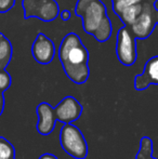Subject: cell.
<instances>
[{
    "label": "cell",
    "mask_w": 158,
    "mask_h": 159,
    "mask_svg": "<svg viewBox=\"0 0 158 159\" xmlns=\"http://www.w3.org/2000/svg\"><path fill=\"white\" fill-rule=\"evenodd\" d=\"M13 47L11 41L0 33V69H6L12 60Z\"/></svg>",
    "instance_id": "obj_11"
},
{
    "label": "cell",
    "mask_w": 158,
    "mask_h": 159,
    "mask_svg": "<svg viewBox=\"0 0 158 159\" xmlns=\"http://www.w3.org/2000/svg\"><path fill=\"white\" fill-rule=\"evenodd\" d=\"M154 147H153V141L148 136H143L140 140L139 152L137 154L135 159H157L153 156Z\"/></svg>",
    "instance_id": "obj_13"
},
{
    "label": "cell",
    "mask_w": 158,
    "mask_h": 159,
    "mask_svg": "<svg viewBox=\"0 0 158 159\" xmlns=\"http://www.w3.org/2000/svg\"><path fill=\"white\" fill-rule=\"evenodd\" d=\"M14 159H15V158H14Z\"/></svg>",
    "instance_id": "obj_22"
},
{
    "label": "cell",
    "mask_w": 158,
    "mask_h": 159,
    "mask_svg": "<svg viewBox=\"0 0 158 159\" xmlns=\"http://www.w3.org/2000/svg\"><path fill=\"white\" fill-rule=\"evenodd\" d=\"M12 79L11 76L6 69H0V91L4 92L11 87Z\"/></svg>",
    "instance_id": "obj_16"
},
{
    "label": "cell",
    "mask_w": 158,
    "mask_h": 159,
    "mask_svg": "<svg viewBox=\"0 0 158 159\" xmlns=\"http://www.w3.org/2000/svg\"><path fill=\"white\" fill-rule=\"evenodd\" d=\"M116 54L124 66H131L137 62V38L126 25L121 26L117 33Z\"/></svg>",
    "instance_id": "obj_5"
},
{
    "label": "cell",
    "mask_w": 158,
    "mask_h": 159,
    "mask_svg": "<svg viewBox=\"0 0 158 159\" xmlns=\"http://www.w3.org/2000/svg\"><path fill=\"white\" fill-rule=\"evenodd\" d=\"M156 24L158 25V9H156Z\"/></svg>",
    "instance_id": "obj_20"
},
{
    "label": "cell",
    "mask_w": 158,
    "mask_h": 159,
    "mask_svg": "<svg viewBox=\"0 0 158 159\" xmlns=\"http://www.w3.org/2000/svg\"><path fill=\"white\" fill-rule=\"evenodd\" d=\"M151 84L158 86V55L151 57L145 63L143 73L134 78V88L138 91L145 90Z\"/></svg>",
    "instance_id": "obj_9"
},
{
    "label": "cell",
    "mask_w": 158,
    "mask_h": 159,
    "mask_svg": "<svg viewBox=\"0 0 158 159\" xmlns=\"http://www.w3.org/2000/svg\"><path fill=\"white\" fill-rule=\"evenodd\" d=\"M60 14H61V19L63 20L64 22L68 21L70 19V12L68 10H61L60 11Z\"/></svg>",
    "instance_id": "obj_17"
},
{
    "label": "cell",
    "mask_w": 158,
    "mask_h": 159,
    "mask_svg": "<svg viewBox=\"0 0 158 159\" xmlns=\"http://www.w3.org/2000/svg\"><path fill=\"white\" fill-rule=\"evenodd\" d=\"M84 2V4L76 8V13L81 9L78 16L82 19L84 30L92 35L97 41L105 42L113 33V24L105 4L101 0H88Z\"/></svg>",
    "instance_id": "obj_2"
},
{
    "label": "cell",
    "mask_w": 158,
    "mask_h": 159,
    "mask_svg": "<svg viewBox=\"0 0 158 159\" xmlns=\"http://www.w3.org/2000/svg\"><path fill=\"white\" fill-rule=\"evenodd\" d=\"M32 54L37 63L41 65L50 64L55 55L54 42L44 34L39 33L33 42Z\"/></svg>",
    "instance_id": "obj_8"
},
{
    "label": "cell",
    "mask_w": 158,
    "mask_h": 159,
    "mask_svg": "<svg viewBox=\"0 0 158 159\" xmlns=\"http://www.w3.org/2000/svg\"><path fill=\"white\" fill-rule=\"evenodd\" d=\"M15 148L10 141L0 136V159H14Z\"/></svg>",
    "instance_id": "obj_14"
},
{
    "label": "cell",
    "mask_w": 158,
    "mask_h": 159,
    "mask_svg": "<svg viewBox=\"0 0 158 159\" xmlns=\"http://www.w3.org/2000/svg\"><path fill=\"white\" fill-rule=\"evenodd\" d=\"M61 147L75 159H86L88 156V144L84 134L73 124H64L60 132Z\"/></svg>",
    "instance_id": "obj_3"
},
{
    "label": "cell",
    "mask_w": 158,
    "mask_h": 159,
    "mask_svg": "<svg viewBox=\"0 0 158 159\" xmlns=\"http://www.w3.org/2000/svg\"><path fill=\"white\" fill-rule=\"evenodd\" d=\"M39 159H59V158H57L55 155H53V154L47 153V154H43V155L40 156Z\"/></svg>",
    "instance_id": "obj_19"
},
{
    "label": "cell",
    "mask_w": 158,
    "mask_h": 159,
    "mask_svg": "<svg viewBox=\"0 0 158 159\" xmlns=\"http://www.w3.org/2000/svg\"><path fill=\"white\" fill-rule=\"evenodd\" d=\"M146 1H147V2H151V3H154V2L156 1V0H146Z\"/></svg>",
    "instance_id": "obj_21"
},
{
    "label": "cell",
    "mask_w": 158,
    "mask_h": 159,
    "mask_svg": "<svg viewBox=\"0 0 158 159\" xmlns=\"http://www.w3.org/2000/svg\"><path fill=\"white\" fill-rule=\"evenodd\" d=\"M142 9H143V3L133 4V6H130V7H128V8L124 9V10L119 13L118 17L120 19V21L122 22L124 25L130 27L135 22V20L138 19L140 13L142 12Z\"/></svg>",
    "instance_id": "obj_12"
},
{
    "label": "cell",
    "mask_w": 158,
    "mask_h": 159,
    "mask_svg": "<svg viewBox=\"0 0 158 159\" xmlns=\"http://www.w3.org/2000/svg\"><path fill=\"white\" fill-rule=\"evenodd\" d=\"M82 105L74 96H65L59 104L55 106L54 114L56 120L62 124H73L78 120L82 114Z\"/></svg>",
    "instance_id": "obj_7"
},
{
    "label": "cell",
    "mask_w": 158,
    "mask_h": 159,
    "mask_svg": "<svg viewBox=\"0 0 158 159\" xmlns=\"http://www.w3.org/2000/svg\"><path fill=\"white\" fill-rule=\"evenodd\" d=\"M3 109H4V95L3 92L0 91V116L3 113Z\"/></svg>",
    "instance_id": "obj_18"
},
{
    "label": "cell",
    "mask_w": 158,
    "mask_h": 159,
    "mask_svg": "<svg viewBox=\"0 0 158 159\" xmlns=\"http://www.w3.org/2000/svg\"><path fill=\"white\" fill-rule=\"evenodd\" d=\"M156 25V8L154 3L144 2L142 12L130 26V30L137 39H146L151 36Z\"/></svg>",
    "instance_id": "obj_6"
},
{
    "label": "cell",
    "mask_w": 158,
    "mask_h": 159,
    "mask_svg": "<svg viewBox=\"0 0 158 159\" xmlns=\"http://www.w3.org/2000/svg\"><path fill=\"white\" fill-rule=\"evenodd\" d=\"M24 19L37 17L43 22H52L60 15L56 0H22Z\"/></svg>",
    "instance_id": "obj_4"
},
{
    "label": "cell",
    "mask_w": 158,
    "mask_h": 159,
    "mask_svg": "<svg viewBox=\"0 0 158 159\" xmlns=\"http://www.w3.org/2000/svg\"><path fill=\"white\" fill-rule=\"evenodd\" d=\"M36 113L38 116L37 122V131L41 135H49L54 130L56 124V117L54 114V107L51 106L49 103L42 102L37 106Z\"/></svg>",
    "instance_id": "obj_10"
},
{
    "label": "cell",
    "mask_w": 158,
    "mask_h": 159,
    "mask_svg": "<svg viewBox=\"0 0 158 159\" xmlns=\"http://www.w3.org/2000/svg\"><path fill=\"white\" fill-rule=\"evenodd\" d=\"M59 59L66 76L77 84L88 80L89 52L76 33H68L62 39L59 47Z\"/></svg>",
    "instance_id": "obj_1"
},
{
    "label": "cell",
    "mask_w": 158,
    "mask_h": 159,
    "mask_svg": "<svg viewBox=\"0 0 158 159\" xmlns=\"http://www.w3.org/2000/svg\"><path fill=\"white\" fill-rule=\"evenodd\" d=\"M142 1L143 0H113V11L115 12V14L119 15V13L124 9L133 4L142 3Z\"/></svg>",
    "instance_id": "obj_15"
}]
</instances>
